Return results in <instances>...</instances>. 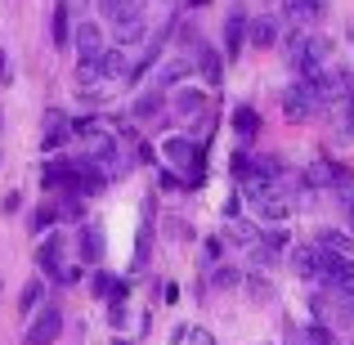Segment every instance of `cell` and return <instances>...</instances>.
Wrapping results in <instances>:
<instances>
[{
  "label": "cell",
  "mask_w": 354,
  "mask_h": 345,
  "mask_svg": "<svg viewBox=\"0 0 354 345\" xmlns=\"http://www.w3.org/2000/svg\"><path fill=\"white\" fill-rule=\"evenodd\" d=\"M341 260L346 256H337V251H328V247H301L296 251V274L305 278V283H323V287H337V278H341Z\"/></svg>",
  "instance_id": "1"
},
{
  "label": "cell",
  "mask_w": 354,
  "mask_h": 345,
  "mask_svg": "<svg viewBox=\"0 0 354 345\" xmlns=\"http://www.w3.org/2000/svg\"><path fill=\"white\" fill-rule=\"evenodd\" d=\"M323 59H328V36H292V45H287V63H292V72H301V77H310V72L323 68Z\"/></svg>",
  "instance_id": "2"
},
{
  "label": "cell",
  "mask_w": 354,
  "mask_h": 345,
  "mask_svg": "<svg viewBox=\"0 0 354 345\" xmlns=\"http://www.w3.org/2000/svg\"><path fill=\"white\" fill-rule=\"evenodd\" d=\"M278 104H283V117H287V121H310L314 108H319V104H314V95H310V86H305V77L292 81V86H283Z\"/></svg>",
  "instance_id": "3"
},
{
  "label": "cell",
  "mask_w": 354,
  "mask_h": 345,
  "mask_svg": "<svg viewBox=\"0 0 354 345\" xmlns=\"http://www.w3.org/2000/svg\"><path fill=\"white\" fill-rule=\"evenodd\" d=\"M310 184H314V189H350L354 175L346 171V166H337L332 157H314V166H310Z\"/></svg>",
  "instance_id": "4"
},
{
  "label": "cell",
  "mask_w": 354,
  "mask_h": 345,
  "mask_svg": "<svg viewBox=\"0 0 354 345\" xmlns=\"http://www.w3.org/2000/svg\"><path fill=\"white\" fill-rule=\"evenodd\" d=\"M63 332V310H36L32 328H27V345H54V337Z\"/></svg>",
  "instance_id": "5"
},
{
  "label": "cell",
  "mask_w": 354,
  "mask_h": 345,
  "mask_svg": "<svg viewBox=\"0 0 354 345\" xmlns=\"http://www.w3.org/2000/svg\"><path fill=\"white\" fill-rule=\"evenodd\" d=\"M162 153L171 157V166H189V171H193V180L202 175V153H198V144H193V139L171 135V139L162 144Z\"/></svg>",
  "instance_id": "6"
},
{
  "label": "cell",
  "mask_w": 354,
  "mask_h": 345,
  "mask_svg": "<svg viewBox=\"0 0 354 345\" xmlns=\"http://www.w3.org/2000/svg\"><path fill=\"white\" fill-rule=\"evenodd\" d=\"M247 32H251L247 9L234 5V9H229V18H225V54H229V59H238V54H242V45H247Z\"/></svg>",
  "instance_id": "7"
},
{
  "label": "cell",
  "mask_w": 354,
  "mask_h": 345,
  "mask_svg": "<svg viewBox=\"0 0 354 345\" xmlns=\"http://www.w3.org/2000/svg\"><path fill=\"white\" fill-rule=\"evenodd\" d=\"M113 32H117L121 45L144 41V5H126V9H121V14L113 18Z\"/></svg>",
  "instance_id": "8"
},
{
  "label": "cell",
  "mask_w": 354,
  "mask_h": 345,
  "mask_svg": "<svg viewBox=\"0 0 354 345\" xmlns=\"http://www.w3.org/2000/svg\"><path fill=\"white\" fill-rule=\"evenodd\" d=\"M63 238L59 233H50V238L41 242V247H36V265H41V274L45 278H63Z\"/></svg>",
  "instance_id": "9"
},
{
  "label": "cell",
  "mask_w": 354,
  "mask_h": 345,
  "mask_svg": "<svg viewBox=\"0 0 354 345\" xmlns=\"http://www.w3.org/2000/svg\"><path fill=\"white\" fill-rule=\"evenodd\" d=\"M95 63H99V77H104V81L130 77V63H126V50H99V54H95Z\"/></svg>",
  "instance_id": "10"
},
{
  "label": "cell",
  "mask_w": 354,
  "mask_h": 345,
  "mask_svg": "<svg viewBox=\"0 0 354 345\" xmlns=\"http://www.w3.org/2000/svg\"><path fill=\"white\" fill-rule=\"evenodd\" d=\"M72 41H77L81 59H95V54L104 50V32H99V23H95V18H90V23H81L77 32H72Z\"/></svg>",
  "instance_id": "11"
},
{
  "label": "cell",
  "mask_w": 354,
  "mask_h": 345,
  "mask_svg": "<svg viewBox=\"0 0 354 345\" xmlns=\"http://www.w3.org/2000/svg\"><path fill=\"white\" fill-rule=\"evenodd\" d=\"M193 63H198V72L207 77V86H211V90L225 81V63H220V54L211 50V45H198V59H193Z\"/></svg>",
  "instance_id": "12"
},
{
  "label": "cell",
  "mask_w": 354,
  "mask_h": 345,
  "mask_svg": "<svg viewBox=\"0 0 354 345\" xmlns=\"http://www.w3.org/2000/svg\"><path fill=\"white\" fill-rule=\"evenodd\" d=\"M251 207H256L265 220H287V216H292V202H287V193H278V189H269L265 198H256Z\"/></svg>",
  "instance_id": "13"
},
{
  "label": "cell",
  "mask_w": 354,
  "mask_h": 345,
  "mask_svg": "<svg viewBox=\"0 0 354 345\" xmlns=\"http://www.w3.org/2000/svg\"><path fill=\"white\" fill-rule=\"evenodd\" d=\"M162 104H166V90H162V86H153V90H144V95L135 99L130 117H135V121H153L157 113H162Z\"/></svg>",
  "instance_id": "14"
},
{
  "label": "cell",
  "mask_w": 354,
  "mask_h": 345,
  "mask_svg": "<svg viewBox=\"0 0 354 345\" xmlns=\"http://www.w3.org/2000/svg\"><path fill=\"white\" fill-rule=\"evenodd\" d=\"M68 135H72L68 117H63V113H45V148H50V153H54V148H59Z\"/></svg>",
  "instance_id": "15"
},
{
  "label": "cell",
  "mask_w": 354,
  "mask_h": 345,
  "mask_svg": "<svg viewBox=\"0 0 354 345\" xmlns=\"http://www.w3.org/2000/svg\"><path fill=\"white\" fill-rule=\"evenodd\" d=\"M247 41L256 45V50H269V45L278 41V23H274V18H256L251 32H247Z\"/></svg>",
  "instance_id": "16"
},
{
  "label": "cell",
  "mask_w": 354,
  "mask_h": 345,
  "mask_svg": "<svg viewBox=\"0 0 354 345\" xmlns=\"http://www.w3.org/2000/svg\"><path fill=\"white\" fill-rule=\"evenodd\" d=\"M323 0H283V14L292 18V23H310V18H319Z\"/></svg>",
  "instance_id": "17"
},
{
  "label": "cell",
  "mask_w": 354,
  "mask_h": 345,
  "mask_svg": "<svg viewBox=\"0 0 354 345\" xmlns=\"http://www.w3.org/2000/svg\"><path fill=\"white\" fill-rule=\"evenodd\" d=\"M68 14H72L68 0H59V5H54V45H59V50L72 41V18H68Z\"/></svg>",
  "instance_id": "18"
},
{
  "label": "cell",
  "mask_w": 354,
  "mask_h": 345,
  "mask_svg": "<svg viewBox=\"0 0 354 345\" xmlns=\"http://www.w3.org/2000/svg\"><path fill=\"white\" fill-rule=\"evenodd\" d=\"M41 301H45V283H41V278H32V283L23 287V301H18V314H23V319H27V314H36V310H41Z\"/></svg>",
  "instance_id": "19"
},
{
  "label": "cell",
  "mask_w": 354,
  "mask_h": 345,
  "mask_svg": "<svg viewBox=\"0 0 354 345\" xmlns=\"http://www.w3.org/2000/svg\"><path fill=\"white\" fill-rule=\"evenodd\" d=\"M256 126H260V117H256V108H247V104H238V108H234V130H238V135H242V139H251V135H256Z\"/></svg>",
  "instance_id": "20"
},
{
  "label": "cell",
  "mask_w": 354,
  "mask_h": 345,
  "mask_svg": "<svg viewBox=\"0 0 354 345\" xmlns=\"http://www.w3.org/2000/svg\"><path fill=\"white\" fill-rule=\"evenodd\" d=\"M189 68H193V59H175V63H166V68H162V77H157V86H180V81L184 77H189Z\"/></svg>",
  "instance_id": "21"
},
{
  "label": "cell",
  "mask_w": 354,
  "mask_h": 345,
  "mask_svg": "<svg viewBox=\"0 0 354 345\" xmlns=\"http://www.w3.org/2000/svg\"><path fill=\"white\" fill-rule=\"evenodd\" d=\"M314 242H319V247H328V251H337V256H350V242L354 238H350V233H337V229H323Z\"/></svg>",
  "instance_id": "22"
},
{
  "label": "cell",
  "mask_w": 354,
  "mask_h": 345,
  "mask_svg": "<svg viewBox=\"0 0 354 345\" xmlns=\"http://www.w3.org/2000/svg\"><path fill=\"white\" fill-rule=\"evenodd\" d=\"M99 251H104V238H99V233L86 225V229H81V256H86V265H95Z\"/></svg>",
  "instance_id": "23"
},
{
  "label": "cell",
  "mask_w": 354,
  "mask_h": 345,
  "mask_svg": "<svg viewBox=\"0 0 354 345\" xmlns=\"http://www.w3.org/2000/svg\"><path fill=\"white\" fill-rule=\"evenodd\" d=\"M175 108L189 117V113H202V108H207V99H202V90H180V95H175Z\"/></svg>",
  "instance_id": "24"
},
{
  "label": "cell",
  "mask_w": 354,
  "mask_h": 345,
  "mask_svg": "<svg viewBox=\"0 0 354 345\" xmlns=\"http://www.w3.org/2000/svg\"><path fill=\"white\" fill-rule=\"evenodd\" d=\"M175 345H216V337L207 328H180L175 332Z\"/></svg>",
  "instance_id": "25"
},
{
  "label": "cell",
  "mask_w": 354,
  "mask_h": 345,
  "mask_svg": "<svg viewBox=\"0 0 354 345\" xmlns=\"http://www.w3.org/2000/svg\"><path fill=\"white\" fill-rule=\"evenodd\" d=\"M332 301H337L341 319H354V287H332Z\"/></svg>",
  "instance_id": "26"
},
{
  "label": "cell",
  "mask_w": 354,
  "mask_h": 345,
  "mask_svg": "<svg viewBox=\"0 0 354 345\" xmlns=\"http://www.w3.org/2000/svg\"><path fill=\"white\" fill-rule=\"evenodd\" d=\"M90 287H95V296H108V301H113V296L121 292V287H117V283H113V278H108V274H104V269H99V274H95V278H90Z\"/></svg>",
  "instance_id": "27"
},
{
  "label": "cell",
  "mask_w": 354,
  "mask_h": 345,
  "mask_svg": "<svg viewBox=\"0 0 354 345\" xmlns=\"http://www.w3.org/2000/svg\"><path fill=\"white\" fill-rule=\"evenodd\" d=\"M341 135L354 139V86L346 90V113H341Z\"/></svg>",
  "instance_id": "28"
},
{
  "label": "cell",
  "mask_w": 354,
  "mask_h": 345,
  "mask_svg": "<svg viewBox=\"0 0 354 345\" xmlns=\"http://www.w3.org/2000/svg\"><path fill=\"white\" fill-rule=\"evenodd\" d=\"M95 5H99V14H104L108 23H113V18L121 14V9H126V5H139V0H95Z\"/></svg>",
  "instance_id": "29"
},
{
  "label": "cell",
  "mask_w": 354,
  "mask_h": 345,
  "mask_svg": "<svg viewBox=\"0 0 354 345\" xmlns=\"http://www.w3.org/2000/svg\"><path fill=\"white\" fill-rule=\"evenodd\" d=\"M337 287H354V260H350V256L341 260V278H337Z\"/></svg>",
  "instance_id": "30"
},
{
  "label": "cell",
  "mask_w": 354,
  "mask_h": 345,
  "mask_svg": "<svg viewBox=\"0 0 354 345\" xmlns=\"http://www.w3.org/2000/svg\"><path fill=\"white\" fill-rule=\"evenodd\" d=\"M50 220H54V211H50V207H41V211H36V220H32V225H36V229H45Z\"/></svg>",
  "instance_id": "31"
},
{
  "label": "cell",
  "mask_w": 354,
  "mask_h": 345,
  "mask_svg": "<svg viewBox=\"0 0 354 345\" xmlns=\"http://www.w3.org/2000/svg\"><path fill=\"white\" fill-rule=\"evenodd\" d=\"M216 283H220V287H229V283H238V269H220V274H216Z\"/></svg>",
  "instance_id": "32"
},
{
  "label": "cell",
  "mask_w": 354,
  "mask_h": 345,
  "mask_svg": "<svg viewBox=\"0 0 354 345\" xmlns=\"http://www.w3.org/2000/svg\"><path fill=\"white\" fill-rule=\"evenodd\" d=\"M346 211H350V229H354V193L346 198Z\"/></svg>",
  "instance_id": "33"
},
{
  "label": "cell",
  "mask_w": 354,
  "mask_h": 345,
  "mask_svg": "<svg viewBox=\"0 0 354 345\" xmlns=\"http://www.w3.org/2000/svg\"><path fill=\"white\" fill-rule=\"evenodd\" d=\"M68 9H86V0H68Z\"/></svg>",
  "instance_id": "34"
},
{
  "label": "cell",
  "mask_w": 354,
  "mask_h": 345,
  "mask_svg": "<svg viewBox=\"0 0 354 345\" xmlns=\"http://www.w3.org/2000/svg\"><path fill=\"white\" fill-rule=\"evenodd\" d=\"M189 5H193V9H198V5H207V0H189Z\"/></svg>",
  "instance_id": "35"
},
{
  "label": "cell",
  "mask_w": 354,
  "mask_h": 345,
  "mask_svg": "<svg viewBox=\"0 0 354 345\" xmlns=\"http://www.w3.org/2000/svg\"><path fill=\"white\" fill-rule=\"evenodd\" d=\"M0 126H5V108H0Z\"/></svg>",
  "instance_id": "36"
},
{
  "label": "cell",
  "mask_w": 354,
  "mask_h": 345,
  "mask_svg": "<svg viewBox=\"0 0 354 345\" xmlns=\"http://www.w3.org/2000/svg\"><path fill=\"white\" fill-rule=\"evenodd\" d=\"M166 5H171V0H166Z\"/></svg>",
  "instance_id": "37"
}]
</instances>
